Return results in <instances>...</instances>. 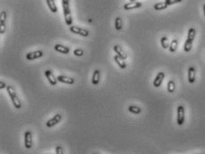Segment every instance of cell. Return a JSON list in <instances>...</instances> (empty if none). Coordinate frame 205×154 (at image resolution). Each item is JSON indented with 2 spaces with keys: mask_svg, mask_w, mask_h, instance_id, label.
<instances>
[{
  "mask_svg": "<svg viewBox=\"0 0 205 154\" xmlns=\"http://www.w3.org/2000/svg\"><path fill=\"white\" fill-rule=\"evenodd\" d=\"M7 93L10 96V99H11L14 106L15 107V109H21L22 108V102H21L19 97L17 96V94H16L14 86L11 85H8L7 87Z\"/></svg>",
  "mask_w": 205,
  "mask_h": 154,
  "instance_id": "1",
  "label": "cell"
},
{
  "mask_svg": "<svg viewBox=\"0 0 205 154\" xmlns=\"http://www.w3.org/2000/svg\"><path fill=\"white\" fill-rule=\"evenodd\" d=\"M69 1H70V0H62V4H63V10L65 23L68 26H71L73 21H72V17H71V14Z\"/></svg>",
  "mask_w": 205,
  "mask_h": 154,
  "instance_id": "2",
  "label": "cell"
},
{
  "mask_svg": "<svg viewBox=\"0 0 205 154\" xmlns=\"http://www.w3.org/2000/svg\"><path fill=\"white\" fill-rule=\"evenodd\" d=\"M177 122L178 126H182L185 122V108L183 105H179L177 106Z\"/></svg>",
  "mask_w": 205,
  "mask_h": 154,
  "instance_id": "3",
  "label": "cell"
},
{
  "mask_svg": "<svg viewBox=\"0 0 205 154\" xmlns=\"http://www.w3.org/2000/svg\"><path fill=\"white\" fill-rule=\"evenodd\" d=\"M32 145V133L31 131H26L24 134V146L26 149H31Z\"/></svg>",
  "mask_w": 205,
  "mask_h": 154,
  "instance_id": "4",
  "label": "cell"
},
{
  "mask_svg": "<svg viewBox=\"0 0 205 154\" xmlns=\"http://www.w3.org/2000/svg\"><path fill=\"white\" fill-rule=\"evenodd\" d=\"M70 31L72 32V33H75V34H78V35H80L82 37H87L88 36V31L85 29H82V28H79L78 26H70Z\"/></svg>",
  "mask_w": 205,
  "mask_h": 154,
  "instance_id": "5",
  "label": "cell"
},
{
  "mask_svg": "<svg viewBox=\"0 0 205 154\" xmlns=\"http://www.w3.org/2000/svg\"><path fill=\"white\" fill-rule=\"evenodd\" d=\"M43 55H44L43 51H41V50H37V51H34V52L28 53V54H26V59L29 60V61H32V60H35V59L41 58Z\"/></svg>",
  "mask_w": 205,
  "mask_h": 154,
  "instance_id": "6",
  "label": "cell"
},
{
  "mask_svg": "<svg viewBox=\"0 0 205 154\" xmlns=\"http://www.w3.org/2000/svg\"><path fill=\"white\" fill-rule=\"evenodd\" d=\"M61 119H62V115L59 114V113H57V114H55L51 119L47 120V123H46V125H47V127H53V126H55V125H57V124L61 121Z\"/></svg>",
  "mask_w": 205,
  "mask_h": 154,
  "instance_id": "7",
  "label": "cell"
},
{
  "mask_svg": "<svg viewBox=\"0 0 205 154\" xmlns=\"http://www.w3.org/2000/svg\"><path fill=\"white\" fill-rule=\"evenodd\" d=\"M45 76H46V78H47V80H48V82L50 83V85L55 86V85L57 84V82H58L57 78L55 77V75H54V73L52 72V70H47L45 71Z\"/></svg>",
  "mask_w": 205,
  "mask_h": 154,
  "instance_id": "8",
  "label": "cell"
},
{
  "mask_svg": "<svg viewBox=\"0 0 205 154\" xmlns=\"http://www.w3.org/2000/svg\"><path fill=\"white\" fill-rule=\"evenodd\" d=\"M164 78H165V73L162 72V71L159 72L156 75V77H155V78H154V80L153 82V85L155 87H160L161 85V83H162V81H163V79H164Z\"/></svg>",
  "mask_w": 205,
  "mask_h": 154,
  "instance_id": "9",
  "label": "cell"
},
{
  "mask_svg": "<svg viewBox=\"0 0 205 154\" xmlns=\"http://www.w3.org/2000/svg\"><path fill=\"white\" fill-rule=\"evenodd\" d=\"M142 7V3L140 2H129L127 4L124 5V9L125 10H132V9H137V8H139Z\"/></svg>",
  "mask_w": 205,
  "mask_h": 154,
  "instance_id": "10",
  "label": "cell"
},
{
  "mask_svg": "<svg viewBox=\"0 0 205 154\" xmlns=\"http://www.w3.org/2000/svg\"><path fill=\"white\" fill-rule=\"evenodd\" d=\"M57 80L61 83H65V84H69V85H72L74 84L75 80L73 78H70V77H66V76H58L57 77Z\"/></svg>",
  "mask_w": 205,
  "mask_h": 154,
  "instance_id": "11",
  "label": "cell"
},
{
  "mask_svg": "<svg viewBox=\"0 0 205 154\" xmlns=\"http://www.w3.org/2000/svg\"><path fill=\"white\" fill-rule=\"evenodd\" d=\"M113 50H114V52L117 54V55H119L121 58H122L123 60H126L127 58H128V55H127V54L124 52V50L120 46H113Z\"/></svg>",
  "mask_w": 205,
  "mask_h": 154,
  "instance_id": "12",
  "label": "cell"
},
{
  "mask_svg": "<svg viewBox=\"0 0 205 154\" xmlns=\"http://www.w3.org/2000/svg\"><path fill=\"white\" fill-rule=\"evenodd\" d=\"M187 77H188V81L190 84H193L195 82V68L194 67H190L188 69Z\"/></svg>",
  "mask_w": 205,
  "mask_h": 154,
  "instance_id": "13",
  "label": "cell"
},
{
  "mask_svg": "<svg viewBox=\"0 0 205 154\" xmlns=\"http://www.w3.org/2000/svg\"><path fill=\"white\" fill-rule=\"evenodd\" d=\"M55 50L61 53V54H68L70 53V48L63 46V45H60V44H57L55 46Z\"/></svg>",
  "mask_w": 205,
  "mask_h": 154,
  "instance_id": "14",
  "label": "cell"
},
{
  "mask_svg": "<svg viewBox=\"0 0 205 154\" xmlns=\"http://www.w3.org/2000/svg\"><path fill=\"white\" fill-rule=\"evenodd\" d=\"M100 77H101V71L99 70H95L93 73V77H92V84L96 86L99 84L100 81Z\"/></svg>",
  "mask_w": 205,
  "mask_h": 154,
  "instance_id": "15",
  "label": "cell"
},
{
  "mask_svg": "<svg viewBox=\"0 0 205 154\" xmlns=\"http://www.w3.org/2000/svg\"><path fill=\"white\" fill-rule=\"evenodd\" d=\"M114 61H115V62L118 64V66L121 68V69H122V70H124V69H126L127 68V64H126V62H124V60L122 59V58H121L119 55H115L114 56Z\"/></svg>",
  "mask_w": 205,
  "mask_h": 154,
  "instance_id": "16",
  "label": "cell"
},
{
  "mask_svg": "<svg viewBox=\"0 0 205 154\" xmlns=\"http://www.w3.org/2000/svg\"><path fill=\"white\" fill-rule=\"evenodd\" d=\"M47 7H48L49 10H50L53 14L57 13V7H56V5H55V0H47Z\"/></svg>",
  "mask_w": 205,
  "mask_h": 154,
  "instance_id": "17",
  "label": "cell"
},
{
  "mask_svg": "<svg viewBox=\"0 0 205 154\" xmlns=\"http://www.w3.org/2000/svg\"><path fill=\"white\" fill-rule=\"evenodd\" d=\"M195 35H196V31H195V29H193V28L189 29L186 40H188V41H190V42L193 43V40H194V38H195Z\"/></svg>",
  "mask_w": 205,
  "mask_h": 154,
  "instance_id": "18",
  "label": "cell"
},
{
  "mask_svg": "<svg viewBox=\"0 0 205 154\" xmlns=\"http://www.w3.org/2000/svg\"><path fill=\"white\" fill-rule=\"evenodd\" d=\"M141 108L136 105H130L129 107V111L133 113V114H140L141 113Z\"/></svg>",
  "mask_w": 205,
  "mask_h": 154,
  "instance_id": "19",
  "label": "cell"
},
{
  "mask_svg": "<svg viewBox=\"0 0 205 154\" xmlns=\"http://www.w3.org/2000/svg\"><path fill=\"white\" fill-rule=\"evenodd\" d=\"M169 6L165 3V2H161V3H157L154 5L153 8L157 11H161V10H164L168 7Z\"/></svg>",
  "mask_w": 205,
  "mask_h": 154,
  "instance_id": "20",
  "label": "cell"
},
{
  "mask_svg": "<svg viewBox=\"0 0 205 154\" xmlns=\"http://www.w3.org/2000/svg\"><path fill=\"white\" fill-rule=\"evenodd\" d=\"M161 46H162V48H164V49H167V48H169V39H168V38L167 37H162L161 38Z\"/></svg>",
  "mask_w": 205,
  "mask_h": 154,
  "instance_id": "21",
  "label": "cell"
},
{
  "mask_svg": "<svg viewBox=\"0 0 205 154\" xmlns=\"http://www.w3.org/2000/svg\"><path fill=\"white\" fill-rule=\"evenodd\" d=\"M175 89H176V84L173 80H169L168 82V85H167V90L169 93H173L175 92Z\"/></svg>",
  "mask_w": 205,
  "mask_h": 154,
  "instance_id": "22",
  "label": "cell"
},
{
  "mask_svg": "<svg viewBox=\"0 0 205 154\" xmlns=\"http://www.w3.org/2000/svg\"><path fill=\"white\" fill-rule=\"evenodd\" d=\"M177 46H178V41L177 39H173L172 42L170 43L169 45V52L170 53H174L176 52L177 48Z\"/></svg>",
  "mask_w": 205,
  "mask_h": 154,
  "instance_id": "23",
  "label": "cell"
},
{
  "mask_svg": "<svg viewBox=\"0 0 205 154\" xmlns=\"http://www.w3.org/2000/svg\"><path fill=\"white\" fill-rule=\"evenodd\" d=\"M123 27V23H122V20L121 17H117L115 19V29L117 31H121Z\"/></svg>",
  "mask_w": 205,
  "mask_h": 154,
  "instance_id": "24",
  "label": "cell"
},
{
  "mask_svg": "<svg viewBox=\"0 0 205 154\" xmlns=\"http://www.w3.org/2000/svg\"><path fill=\"white\" fill-rule=\"evenodd\" d=\"M192 46H193V43L190 42V41H188V40H185V46H184V50H185V52H186V53L190 52L191 49H192Z\"/></svg>",
  "mask_w": 205,
  "mask_h": 154,
  "instance_id": "25",
  "label": "cell"
},
{
  "mask_svg": "<svg viewBox=\"0 0 205 154\" xmlns=\"http://www.w3.org/2000/svg\"><path fill=\"white\" fill-rule=\"evenodd\" d=\"M7 31V26L6 23H0V34L3 35Z\"/></svg>",
  "mask_w": 205,
  "mask_h": 154,
  "instance_id": "26",
  "label": "cell"
},
{
  "mask_svg": "<svg viewBox=\"0 0 205 154\" xmlns=\"http://www.w3.org/2000/svg\"><path fill=\"white\" fill-rule=\"evenodd\" d=\"M73 54L76 56H82L84 54V51L82 49H80V48H77V49H75L73 51Z\"/></svg>",
  "mask_w": 205,
  "mask_h": 154,
  "instance_id": "27",
  "label": "cell"
},
{
  "mask_svg": "<svg viewBox=\"0 0 205 154\" xmlns=\"http://www.w3.org/2000/svg\"><path fill=\"white\" fill-rule=\"evenodd\" d=\"M181 1H182V0H165V3L168 6H171V5H174V4H177V3H179Z\"/></svg>",
  "mask_w": 205,
  "mask_h": 154,
  "instance_id": "28",
  "label": "cell"
},
{
  "mask_svg": "<svg viewBox=\"0 0 205 154\" xmlns=\"http://www.w3.org/2000/svg\"><path fill=\"white\" fill-rule=\"evenodd\" d=\"M7 17V13H6L5 11L1 12V15H0V21H1V23H6Z\"/></svg>",
  "mask_w": 205,
  "mask_h": 154,
  "instance_id": "29",
  "label": "cell"
},
{
  "mask_svg": "<svg viewBox=\"0 0 205 154\" xmlns=\"http://www.w3.org/2000/svg\"><path fill=\"white\" fill-rule=\"evenodd\" d=\"M55 151H56V154H63V148L61 146H56Z\"/></svg>",
  "mask_w": 205,
  "mask_h": 154,
  "instance_id": "30",
  "label": "cell"
},
{
  "mask_svg": "<svg viewBox=\"0 0 205 154\" xmlns=\"http://www.w3.org/2000/svg\"><path fill=\"white\" fill-rule=\"evenodd\" d=\"M7 86H8V85H7L4 81L0 82V89H5V88L7 87Z\"/></svg>",
  "mask_w": 205,
  "mask_h": 154,
  "instance_id": "31",
  "label": "cell"
},
{
  "mask_svg": "<svg viewBox=\"0 0 205 154\" xmlns=\"http://www.w3.org/2000/svg\"><path fill=\"white\" fill-rule=\"evenodd\" d=\"M202 9H203V14H204V16H205V5H203Z\"/></svg>",
  "mask_w": 205,
  "mask_h": 154,
  "instance_id": "32",
  "label": "cell"
},
{
  "mask_svg": "<svg viewBox=\"0 0 205 154\" xmlns=\"http://www.w3.org/2000/svg\"><path fill=\"white\" fill-rule=\"evenodd\" d=\"M137 0H130V2H136Z\"/></svg>",
  "mask_w": 205,
  "mask_h": 154,
  "instance_id": "33",
  "label": "cell"
},
{
  "mask_svg": "<svg viewBox=\"0 0 205 154\" xmlns=\"http://www.w3.org/2000/svg\"><path fill=\"white\" fill-rule=\"evenodd\" d=\"M93 154H96V153H93Z\"/></svg>",
  "mask_w": 205,
  "mask_h": 154,
  "instance_id": "34",
  "label": "cell"
}]
</instances>
